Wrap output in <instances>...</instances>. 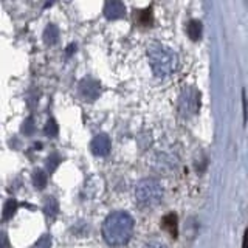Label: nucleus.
I'll use <instances>...</instances> for the list:
<instances>
[{
    "label": "nucleus",
    "instance_id": "nucleus-1",
    "mask_svg": "<svg viewBox=\"0 0 248 248\" xmlns=\"http://www.w3.org/2000/svg\"><path fill=\"white\" fill-rule=\"evenodd\" d=\"M134 232V219L126 211L110 213L103 223L104 240L112 247L126 245Z\"/></svg>",
    "mask_w": 248,
    "mask_h": 248
},
{
    "label": "nucleus",
    "instance_id": "nucleus-2",
    "mask_svg": "<svg viewBox=\"0 0 248 248\" xmlns=\"http://www.w3.org/2000/svg\"><path fill=\"white\" fill-rule=\"evenodd\" d=\"M147 59L155 76L166 78L177 72L178 56L177 53L163 44H152L147 48Z\"/></svg>",
    "mask_w": 248,
    "mask_h": 248
},
{
    "label": "nucleus",
    "instance_id": "nucleus-3",
    "mask_svg": "<svg viewBox=\"0 0 248 248\" xmlns=\"http://www.w3.org/2000/svg\"><path fill=\"white\" fill-rule=\"evenodd\" d=\"M163 199L161 185L154 178H144L135 186V200L143 208L157 206Z\"/></svg>",
    "mask_w": 248,
    "mask_h": 248
},
{
    "label": "nucleus",
    "instance_id": "nucleus-4",
    "mask_svg": "<svg viewBox=\"0 0 248 248\" xmlns=\"http://www.w3.org/2000/svg\"><path fill=\"white\" fill-rule=\"evenodd\" d=\"M200 108V92L196 87H185L178 98V110H180L182 116L189 118V116L196 115Z\"/></svg>",
    "mask_w": 248,
    "mask_h": 248
},
{
    "label": "nucleus",
    "instance_id": "nucleus-5",
    "mask_svg": "<svg viewBox=\"0 0 248 248\" xmlns=\"http://www.w3.org/2000/svg\"><path fill=\"white\" fill-rule=\"evenodd\" d=\"M99 93H101V85L93 78H85V79L79 82V95L84 99L93 101L99 96Z\"/></svg>",
    "mask_w": 248,
    "mask_h": 248
},
{
    "label": "nucleus",
    "instance_id": "nucleus-6",
    "mask_svg": "<svg viewBox=\"0 0 248 248\" xmlns=\"http://www.w3.org/2000/svg\"><path fill=\"white\" fill-rule=\"evenodd\" d=\"M90 149L93 155L96 157H106V155L110 152V138L106 134H99L92 140L90 143Z\"/></svg>",
    "mask_w": 248,
    "mask_h": 248
},
{
    "label": "nucleus",
    "instance_id": "nucleus-7",
    "mask_svg": "<svg viewBox=\"0 0 248 248\" xmlns=\"http://www.w3.org/2000/svg\"><path fill=\"white\" fill-rule=\"evenodd\" d=\"M104 16L108 20L121 19L124 16V3L118 0H110V2L104 3Z\"/></svg>",
    "mask_w": 248,
    "mask_h": 248
},
{
    "label": "nucleus",
    "instance_id": "nucleus-8",
    "mask_svg": "<svg viewBox=\"0 0 248 248\" xmlns=\"http://www.w3.org/2000/svg\"><path fill=\"white\" fill-rule=\"evenodd\" d=\"M161 227L165 228L170 236L177 237V232H178V219H177V214L174 213H169L161 219Z\"/></svg>",
    "mask_w": 248,
    "mask_h": 248
},
{
    "label": "nucleus",
    "instance_id": "nucleus-9",
    "mask_svg": "<svg viewBox=\"0 0 248 248\" xmlns=\"http://www.w3.org/2000/svg\"><path fill=\"white\" fill-rule=\"evenodd\" d=\"M202 33H203V27L199 20H191L188 25H186V34L189 36L191 41H200Z\"/></svg>",
    "mask_w": 248,
    "mask_h": 248
},
{
    "label": "nucleus",
    "instance_id": "nucleus-10",
    "mask_svg": "<svg viewBox=\"0 0 248 248\" xmlns=\"http://www.w3.org/2000/svg\"><path fill=\"white\" fill-rule=\"evenodd\" d=\"M58 41H59V28L56 25H53V23H50L44 31V42L46 45H54V44H58Z\"/></svg>",
    "mask_w": 248,
    "mask_h": 248
},
{
    "label": "nucleus",
    "instance_id": "nucleus-11",
    "mask_svg": "<svg viewBox=\"0 0 248 248\" xmlns=\"http://www.w3.org/2000/svg\"><path fill=\"white\" fill-rule=\"evenodd\" d=\"M58 209H59V205H58V200L54 197H48L45 200L44 203V211L48 217H54L58 214Z\"/></svg>",
    "mask_w": 248,
    "mask_h": 248
},
{
    "label": "nucleus",
    "instance_id": "nucleus-12",
    "mask_svg": "<svg viewBox=\"0 0 248 248\" xmlns=\"http://www.w3.org/2000/svg\"><path fill=\"white\" fill-rule=\"evenodd\" d=\"M33 185L37 189H44L46 185V172H44L42 169H36L33 174Z\"/></svg>",
    "mask_w": 248,
    "mask_h": 248
},
{
    "label": "nucleus",
    "instance_id": "nucleus-13",
    "mask_svg": "<svg viewBox=\"0 0 248 248\" xmlns=\"http://www.w3.org/2000/svg\"><path fill=\"white\" fill-rule=\"evenodd\" d=\"M16 211H17V202H16L14 199L6 200V203L3 206V220L11 219V217L16 214Z\"/></svg>",
    "mask_w": 248,
    "mask_h": 248
},
{
    "label": "nucleus",
    "instance_id": "nucleus-14",
    "mask_svg": "<svg viewBox=\"0 0 248 248\" xmlns=\"http://www.w3.org/2000/svg\"><path fill=\"white\" fill-rule=\"evenodd\" d=\"M137 22L141 23V25H151V22H152L151 10H140L137 13Z\"/></svg>",
    "mask_w": 248,
    "mask_h": 248
},
{
    "label": "nucleus",
    "instance_id": "nucleus-15",
    "mask_svg": "<svg viewBox=\"0 0 248 248\" xmlns=\"http://www.w3.org/2000/svg\"><path fill=\"white\" fill-rule=\"evenodd\" d=\"M58 130H59V127H58V123L54 121L53 118L46 121L45 127H44L45 135H48V137H56V135H58Z\"/></svg>",
    "mask_w": 248,
    "mask_h": 248
},
{
    "label": "nucleus",
    "instance_id": "nucleus-16",
    "mask_svg": "<svg viewBox=\"0 0 248 248\" xmlns=\"http://www.w3.org/2000/svg\"><path fill=\"white\" fill-rule=\"evenodd\" d=\"M61 163V157L58 154H51L48 158H46V169H48V172H53L54 169L58 168V165Z\"/></svg>",
    "mask_w": 248,
    "mask_h": 248
},
{
    "label": "nucleus",
    "instance_id": "nucleus-17",
    "mask_svg": "<svg viewBox=\"0 0 248 248\" xmlns=\"http://www.w3.org/2000/svg\"><path fill=\"white\" fill-rule=\"evenodd\" d=\"M51 247V236L50 234H44L37 239V242L34 244L33 248H50Z\"/></svg>",
    "mask_w": 248,
    "mask_h": 248
},
{
    "label": "nucleus",
    "instance_id": "nucleus-18",
    "mask_svg": "<svg viewBox=\"0 0 248 248\" xmlns=\"http://www.w3.org/2000/svg\"><path fill=\"white\" fill-rule=\"evenodd\" d=\"M22 132L25 135H31L34 132V120H33V116H30V118L25 120V123H23V126H22Z\"/></svg>",
    "mask_w": 248,
    "mask_h": 248
},
{
    "label": "nucleus",
    "instance_id": "nucleus-19",
    "mask_svg": "<svg viewBox=\"0 0 248 248\" xmlns=\"http://www.w3.org/2000/svg\"><path fill=\"white\" fill-rule=\"evenodd\" d=\"M144 248H166L163 244H160V242H151V244H147Z\"/></svg>",
    "mask_w": 248,
    "mask_h": 248
},
{
    "label": "nucleus",
    "instance_id": "nucleus-20",
    "mask_svg": "<svg viewBox=\"0 0 248 248\" xmlns=\"http://www.w3.org/2000/svg\"><path fill=\"white\" fill-rule=\"evenodd\" d=\"M242 248H248V228L245 230V234H244V240H242Z\"/></svg>",
    "mask_w": 248,
    "mask_h": 248
},
{
    "label": "nucleus",
    "instance_id": "nucleus-21",
    "mask_svg": "<svg viewBox=\"0 0 248 248\" xmlns=\"http://www.w3.org/2000/svg\"><path fill=\"white\" fill-rule=\"evenodd\" d=\"M2 248H10V244H8V237L5 234H2Z\"/></svg>",
    "mask_w": 248,
    "mask_h": 248
},
{
    "label": "nucleus",
    "instance_id": "nucleus-22",
    "mask_svg": "<svg viewBox=\"0 0 248 248\" xmlns=\"http://www.w3.org/2000/svg\"><path fill=\"white\" fill-rule=\"evenodd\" d=\"M244 95V121L247 123V101H245V92L242 93Z\"/></svg>",
    "mask_w": 248,
    "mask_h": 248
}]
</instances>
